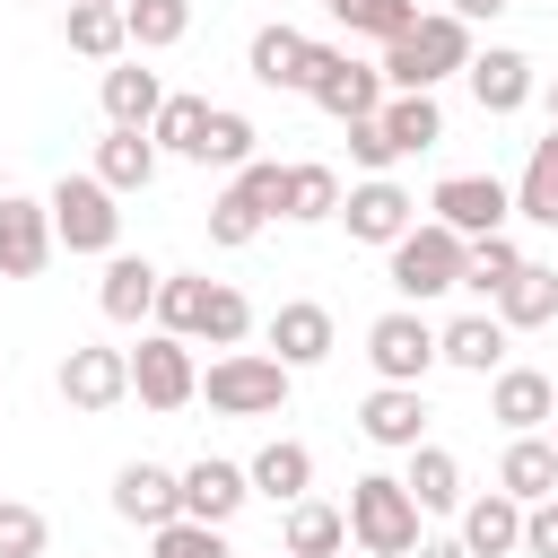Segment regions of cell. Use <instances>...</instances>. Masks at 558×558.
<instances>
[{
	"mask_svg": "<svg viewBox=\"0 0 558 558\" xmlns=\"http://www.w3.org/2000/svg\"><path fill=\"white\" fill-rule=\"evenodd\" d=\"M471 52H480V44H471V26H462L453 9H418V26H410V35H392L375 70H384V87H392V96H410V87H427V96H436L453 70H471Z\"/></svg>",
	"mask_w": 558,
	"mask_h": 558,
	"instance_id": "1",
	"label": "cell"
},
{
	"mask_svg": "<svg viewBox=\"0 0 558 558\" xmlns=\"http://www.w3.org/2000/svg\"><path fill=\"white\" fill-rule=\"evenodd\" d=\"M288 384H296V366H279L270 349H218L209 375H201V401L218 418H279L288 410Z\"/></svg>",
	"mask_w": 558,
	"mask_h": 558,
	"instance_id": "2",
	"label": "cell"
},
{
	"mask_svg": "<svg viewBox=\"0 0 558 558\" xmlns=\"http://www.w3.org/2000/svg\"><path fill=\"white\" fill-rule=\"evenodd\" d=\"M349 541L366 558H410L427 532H418V497L392 480V471H357L349 480Z\"/></svg>",
	"mask_w": 558,
	"mask_h": 558,
	"instance_id": "3",
	"label": "cell"
},
{
	"mask_svg": "<svg viewBox=\"0 0 558 558\" xmlns=\"http://www.w3.org/2000/svg\"><path fill=\"white\" fill-rule=\"evenodd\" d=\"M52 235H61V253H122V192L87 166V174H61L52 192Z\"/></svg>",
	"mask_w": 558,
	"mask_h": 558,
	"instance_id": "4",
	"label": "cell"
},
{
	"mask_svg": "<svg viewBox=\"0 0 558 558\" xmlns=\"http://www.w3.org/2000/svg\"><path fill=\"white\" fill-rule=\"evenodd\" d=\"M462 253H471V235H453L445 218H418V227L392 244V296H401V305L453 296V288H462Z\"/></svg>",
	"mask_w": 558,
	"mask_h": 558,
	"instance_id": "5",
	"label": "cell"
},
{
	"mask_svg": "<svg viewBox=\"0 0 558 558\" xmlns=\"http://www.w3.org/2000/svg\"><path fill=\"white\" fill-rule=\"evenodd\" d=\"M279 201H288V166L279 157H253V166H235L227 174V192L209 201V244H253L270 218H279Z\"/></svg>",
	"mask_w": 558,
	"mask_h": 558,
	"instance_id": "6",
	"label": "cell"
},
{
	"mask_svg": "<svg viewBox=\"0 0 558 558\" xmlns=\"http://www.w3.org/2000/svg\"><path fill=\"white\" fill-rule=\"evenodd\" d=\"M366 366H375V384H427V366H445V357H436V323H427L418 305L375 314V323H366Z\"/></svg>",
	"mask_w": 558,
	"mask_h": 558,
	"instance_id": "7",
	"label": "cell"
},
{
	"mask_svg": "<svg viewBox=\"0 0 558 558\" xmlns=\"http://www.w3.org/2000/svg\"><path fill=\"white\" fill-rule=\"evenodd\" d=\"M340 227H349V244H384V253H392V244L418 227V192L392 183V174H366V183L340 192Z\"/></svg>",
	"mask_w": 558,
	"mask_h": 558,
	"instance_id": "8",
	"label": "cell"
},
{
	"mask_svg": "<svg viewBox=\"0 0 558 558\" xmlns=\"http://www.w3.org/2000/svg\"><path fill=\"white\" fill-rule=\"evenodd\" d=\"M131 392H140L148 410H183V401H201L192 340H183V331H148V340L131 349Z\"/></svg>",
	"mask_w": 558,
	"mask_h": 558,
	"instance_id": "9",
	"label": "cell"
},
{
	"mask_svg": "<svg viewBox=\"0 0 558 558\" xmlns=\"http://www.w3.org/2000/svg\"><path fill=\"white\" fill-rule=\"evenodd\" d=\"M427 218H445L453 235H497L514 218V183H497V174H445L427 192Z\"/></svg>",
	"mask_w": 558,
	"mask_h": 558,
	"instance_id": "10",
	"label": "cell"
},
{
	"mask_svg": "<svg viewBox=\"0 0 558 558\" xmlns=\"http://www.w3.org/2000/svg\"><path fill=\"white\" fill-rule=\"evenodd\" d=\"M52 253H61V235H52V201L0 192V279H35Z\"/></svg>",
	"mask_w": 558,
	"mask_h": 558,
	"instance_id": "11",
	"label": "cell"
},
{
	"mask_svg": "<svg viewBox=\"0 0 558 558\" xmlns=\"http://www.w3.org/2000/svg\"><path fill=\"white\" fill-rule=\"evenodd\" d=\"M331 122H366V113H384V70H366V61H349L340 44H323V70H314V87H305Z\"/></svg>",
	"mask_w": 558,
	"mask_h": 558,
	"instance_id": "12",
	"label": "cell"
},
{
	"mask_svg": "<svg viewBox=\"0 0 558 558\" xmlns=\"http://www.w3.org/2000/svg\"><path fill=\"white\" fill-rule=\"evenodd\" d=\"M262 340H270V357H279V366H323V357L340 349V323H331V305H314V296H288V305H270Z\"/></svg>",
	"mask_w": 558,
	"mask_h": 558,
	"instance_id": "13",
	"label": "cell"
},
{
	"mask_svg": "<svg viewBox=\"0 0 558 558\" xmlns=\"http://www.w3.org/2000/svg\"><path fill=\"white\" fill-rule=\"evenodd\" d=\"M61 401L70 410H113V401H131V349H105V340H87V349H70L61 357Z\"/></svg>",
	"mask_w": 558,
	"mask_h": 558,
	"instance_id": "14",
	"label": "cell"
},
{
	"mask_svg": "<svg viewBox=\"0 0 558 558\" xmlns=\"http://www.w3.org/2000/svg\"><path fill=\"white\" fill-rule=\"evenodd\" d=\"M357 436L384 445V453L427 445V392H418V384H375V392L357 401Z\"/></svg>",
	"mask_w": 558,
	"mask_h": 558,
	"instance_id": "15",
	"label": "cell"
},
{
	"mask_svg": "<svg viewBox=\"0 0 558 558\" xmlns=\"http://www.w3.org/2000/svg\"><path fill=\"white\" fill-rule=\"evenodd\" d=\"M471 105L480 113H523L532 96H541V78H532V52H514V44H488V52H471Z\"/></svg>",
	"mask_w": 558,
	"mask_h": 558,
	"instance_id": "16",
	"label": "cell"
},
{
	"mask_svg": "<svg viewBox=\"0 0 558 558\" xmlns=\"http://www.w3.org/2000/svg\"><path fill=\"white\" fill-rule=\"evenodd\" d=\"M549 410H558V384H549L541 366H497V375H488V418H497L506 436H541Z\"/></svg>",
	"mask_w": 558,
	"mask_h": 558,
	"instance_id": "17",
	"label": "cell"
},
{
	"mask_svg": "<svg viewBox=\"0 0 558 558\" xmlns=\"http://www.w3.org/2000/svg\"><path fill=\"white\" fill-rule=\"evenodd\" d=\"M113 514L140 523V532L174 523V514H183V471H166V462H122V471H113Z\"/></svg>",
	"mask_w": 558,
	"mask_h": 558,
	"instance_id": "18",
	"label": "cell"
},
{
	"mask_svg": "<svg viewBox=\"0 0 558 558\" xmlns=\"http://www.w3.org/2000/svg\"><path fill=\"white\" fill-rule=\"evenodd\" d=\"M244 506H253V471L244 462H218V453L183 462V514L192 523H235Z\"/></svg>",
	"mask_w": 558,
	"mask_h": 558,
	"instance_id": "19",
	"label": "cell"
},
{
	"mask_svg": "<svg viewBox=\"0 0 558 558\" xmlns=\"http://www.w3.org/2000/svg\"><path fill=\"white\" fill-rule=\"evenodd\" d=\"M244 70L262 78V87H314V70H323V44L314 35H296V26H262L253 35V52H244Z\"/></svg>",
	"mask_w": 558,
	"mask_h": 558,
	"instance_id": "20",
	"label": "cell"
},
{
	"mask_svg": "<svg viewBox=\"0 0 558 558\" xmlns=\"http://www.w3.org/2000/svg\"><path fill=\"white\" fill-rule=\"evenodd\" d=\"M157 288H166V270L148 253H105L96 305H105V323H140V314H157Z\"/></svg>",
	"mask_w": 558,
	"mask_h": 558,
	"instance_id": "21",
	"label": "cell"
},
{
	"mask_svg": "<svg viewBox=\"0 0 558 558\" xmlns=\"http://www.w3.org/2000/svg\"><path fill=\"white\" fill-rule=\"evenodd\" d=\"M462 549L471 558H523V497H506V488L462 497Z\"/></svg>",
	"mask_w": 558,
	"mask_h": 558,
	"instance_id": "22",
	"label": "cell"
},
{
	"mask_svg": "<svg viewBox=\"0 0 558 558\" xmlns=\"http://www.w3.org/2000/svg\"><path fill=\"white\" fill-rule=\"evenodd\" d=\"M436 357L462 366V375H497V366H506V323H497V305H488V314H453V323L436 331Z\"/></svg>",
	"mask_w": 558,
	"mask_h": 558,
	"instance_id": "23",
	"label": "cell"
},
{
	"mask_svg": "<svg viewBox=\"0 0 558 558\" xmlns=\"http://www.w3.org/2000/svg\"><path fill=\"white\" fill-rule=\"evenodd\" d=\"M253 497H270V506H296V497H314V445H296V436H270L253 462Z\"/></svg>",
	"mask_w": 558,
	"mask_h": 558,
	"instance_id": "24",
	"label": "cell"
},
{
	"mask_svg": "<svg viewBox=\"0 0 558 558\" xmlns=\"http://www.w3.org/2000/svg\"><path fill=\"white\" fill-rule=\"evenodd\" d=\"M96 96H105V122H113V131H148L157 105H166L157 70H140V61H113V70L96 78Z\"/></svg>",
	"mask_w": 558,
	"mask_h": 558,
	"instance_id": "25",
	"label": "cell"
},
{
	"mask_svg": "<svg viewBox=\"0 0 558 558\" xmlns=\"http://www.w3.org/2000/svg\"><path fill=\"white\" fill-rule=\"evenodd\" d=\"M497 488H506V497H523V506H541V497H558V436H506V462H497Z\"/></svg>",
	"mask_w": 558,
	"mask_h": 558,
	"instance_id": "26",
	"label": "cell"
},
{
	"mask_svg": "<svg viewBox=\"0 0 558 558\" xmlns=\"http://www.w3.org/2000/svg\"><path fill=\"white\" fill-rule=\"evenodd\" d=\"M279 549H288V558H340V549H349V506L296 497L288 523H279Z\"/></svg>",
	"mask_w": 558,
	"mask_h": 558,
	"instance_id": "27",
	"label": "cell"
},
{
	"mask_svg": "<svg viewBox=\"0 0 558 558\" xmlns=\"http://www.w3.org/2000/svg\"><path fill=\"white\" fill-rule=\"evenodd\" d=\"M497 323H506V331H541V323H558V270H549V262H523V270L497 288Z\"/></svg>",
	"mask_w": 558,
	"mask_h": 558,
	"instance_id": "28",
	"label": "cell"
},
{
	"mask_svg": "<svg viewBox=\"0 0 558 558\" xmlns=\"http://www.w3.org/2000/svg\"><path fill=\"white\" fill-rule=\"evenodd\" d=\"M61 35H70V52H87V61H122V52H131V26H122V0H70V17H61Z\"/></svg>",
	"mask_w": 558,
	"mask_h": 558,
	"instance_id": "29",
	"label": "cell"
},
{
	"mask_svg": "<svg viewBox=\"0 0 558 558\" xmlns=\"http://www.w3.org/2000/svg\"><path fill=\"white\" fill-rule=\"evenodd\" d=\"M401 488L418 497V514H462V462H453L445 445H410Z\"/></svg>",
	"mask_w": 558,
	"mask_h": 558,
	"instance_id": "30",
	"label": "cell"
},
{
	"mask_svg": "<svg viewBox=\"0 0 558 558\" xmlns=\"http://www.w3.org/2000/svg\"><path fill=\"white\" fill-rule=\"evenodd\" d=\"M157 157H166V148H157L148 131H105V140H96V174H105L113 192H148V183H157Z\"/></svg>",
	"mask_w": 558,
	"mask_h": 558,
	"instance_id": "31",
	"label": "cell"
},
{
	"mask_svg": "<svg viewBox=\"0 0 558 558\" xmlns=\"http://www.w3.org/2000/svg\"><path fill=\"white\" fill-rule=\"evenodd\" d=\"M514 218L558 227V131L532 140V157H523V174H514Z\"/></svg>",
	"mask_w": 558,
	"mask_h": 558,
	"instance_id": "32",
	"label": "cell"
},
{
	"mask_svg": "<svg viewBox=\"0 0 558 558\" xmlns=\"http://www.w3.org/2000/svg\"><path fill=\"white\" fill-rule=\"evenodd\" d=\"M384 131H392V148H401V157H418V148H436V140H445V105H436L427 87L384 96Z\"/></svg>",
	"mask_w": 558,
	"mask_h": 558,
	"instance_id": "33",
	"label": "cell"
},
{
	"mask_svg": "<svg viewBox=\"0 0 558 558\" xmlns=\"http://www.w3.org/2000/svg\"><path fill=\"white\" fill-rule=\"evenodd\" d=\"M122 26H131V52H174L192 35V0H122Z\"/></svg>",
	"mask_w": 558,
	"mask_h": 558,
	"instance_id": "34",
	"label": "cell"
},
{
	"mask_svg": "<svg viewBox=\"0 0 558 558\" xmlns=\"http://www.w3.org/2000/svg\"><path fill=\"white\" fill-rule=\"evenodd\" d=\"M279 218H288V227H323V218H340V174H331V166H288V201H279Z\"/></svg>",
	"mask_w": 558,
	"mask_h": 558,
	"instance_id": "35",
	"label": "cell"
},
{
	"mask_svg": "<svg viewBox=\"0 0 558 558\" xmlns=\"http://www.w3.org/2000/svg\"><path fill=\"white\" fill-rule=\"evenodd\" d=\"M514 270H523V244H514L506 227H497V235H471V253H462V288H471V296L497 305V288H506Z\"/></svg>",
	"mask_w": 558,
	"mask_h": 558,
	"instance_id": "36",
	"label": "cell"
},
{
	"mask_svg": "<svg viewBox=\"0 0 558 558\" xmlns=\"http://www.w3.org/2000/svg\"><path fill=\"white\" fill-rule=\"evenodd\" d=\"M253 140H262V131H253V113L209 105V131H201V157H192V166H227V174H235V166H253Z\"/></svg>",
	"mask_w": 558,
	"mask_h": 558,
	"instance_id": "37",
	"label": "cell"
},
{
	"mask_svg": "<svg viewBox=\"0 0 558 558\" xmlns=\"http://www.w3.org/2000/svg\"><path fill=\"white\" fill-rule=\"evenodd\" d=\"M201 131H209V96H166L157 122H148V140L166 157H201Z\"/></svg>",
	"mask_w": 558,
	"mask_h": 558,
	"instance_id": "38",
	"label": "cell"
},
{
	"mask_svg": "<svg viewBox=\"0 0 558 558\" xmlns=\"http://www.w3.org/2000/svg\"><path fill=\"white\" fill-rule=\"evenodd\" d=\"M192 340H209V349H244V340H253V305H244V288L209 279V305H201V331H192Z\"/></svg>",
	"mask_w": 558,
	"mask_h": 558,
	"instance_id": "39",
	"label": "cell"
},
{
	"mask_svg": "<svg viewBox=\"0 0 558 558\" xmlns=\"http://www.w3.org/2000/svg\"><path fill=\"white\" fill-rule=\"evenodd\" d=\"M148 558H235V549H227V523H192V514H174V523L148 532Z\"/></svg>",
	"mask_w": 558,
	"mask_h": 558,
	"instance_id": "40",
	"label": "cell"
},
{
	"mask_svg": "<svg viewBox=\"0 0 558 558\" xmlns=\"http://www.w3.org/2000/svg\"><path fill=\"white\" fill-rule=\"evenodd\" d=\"M201 305H209V279L201 270H166V288H157V331H201Z\"/></svg>",
	"mask_w": 558,
	"mask_h": 558,
	"instance_id": "41",
	"label": "cell"
},
{
	"mask_svg": "<svg viewBox=\"0 0 558 558\" xmlns=\"http://www.w3.org/2000/svg\"><path fill=\"white\" fill-rule=\"evenodd\" d=\"M340 26H349V35H375V44H392V35H410V26H418V0H357Z\"/></svg>",
	"mask_w": 558,
	"mask_h": 558,
	"instance_id": "42",
	"label": "cell"
},
{
	"mask_svg": "<svg viewBox=\"0 0 558 558\" xmlns=\"http://www.w3.org/2000/svg\"><path fill=\"white\" fill-rule=\"evenodd\" d=\"M349 131V157L366 166V174H392L401 166V148H392V131H384V113H366V122H340Z\"/></svg>",
	"mask_w": 558,
	"mask_h": 558,
	"instance_id": "43",
	"label": "cell"
},
{
	"mask_svg": "<svg viewBox=\"0 0 558 558\" xmlns=\"http://www.w3.org/2000/svg\"><path fill=\"white\" fill-rule=\"evenodd\" d=\"M0 558H44V514L0 497Z\"/></svg>",
	"mask_w": 558,
	"mask_h": 558,
	"instance_id": "44",
	"label": "cell"
},
{
	"mask_svg": "<svg viewBox=\"0 0 558 558\" xmlns=\"http://www.w3.org/2000/svg\"><path fill=\"white\" fill-rule=\"evenodd\" d=\"M523 558H558V497L523 506Z\"/></svg>",
	"mask_w": 558,
	"mask_h": 558,
	"instance_id": "45",
	"label": "cell"
},
{
	"mask_svg": "<svg viewBox=\"0 0 558 558\" xmlns=\"http://www.w3.org/2000/svg\"><path fill=\"white\" fill-rule=\"evenodd\" d=\"M410 558H471V549H462V532H453V541H418Z\"/></svg>",
	"mask_w": 558,
	"mask_h": 558,
	"instance_id": "46",
	"label": "cell"
},
{
	"mask_svg": "<svg viewBox=\"0 0 558 558\" xmlns=\"http://www.w3.org/2000/svg\"><path fill=\"white\" fill-rule=\"evenodd\" d=\"M497 9H506V0H453V17H462V26H480V17H497Z\"/></svg>",
	"mask_w": 558,
	"mask_h": 558,
	"instance_id": "47",
	"label": "cell"
},
{
	"mask_svg": "<svg viewBox=\"0 0 558 558\" xmlns=\"http://www.w3.org/2000/svg\"><path fill=\"white\" fill-rule=\"evenodd\" d=\"M541 105H549V131H558V78H549V87H541Z\"/></svg>",
	"mask_w": 558,
	"mask_h": 558,
	"instance_id": "48",
	"label": "cell"
},
{
	"mask_svg": "<svg viewBox=\"0 0 558 558\" xmlns=\"http://www.w3.org/2000/svg\"><path fill=\"white\" fill-rule=\"evenodd\" d=\"M323 9H331V17H349V9H357V0H323Z\"/></svg>",
	"mask_w": 558,
	"mask_h": 558,
	"instance_id": "49",
	"label": "cell"
},
{
	"mask_svg": "<svg viewBox=\"0 0 558 558\" xmlns=\"http://www.w3.org/2000/svg\"><path fill=\"white\" fill-rule=\"evenodd\" d=\"M549 436H558V410H549Z\"/></svg>",
	"mask_w": 558,
	"mask_h": 558,
	"instance_id": "50",
	"label": "cell"
},
{
	"mask_svg": "<svg viewBox=\"0 0 558 558\" xmlns=\"http://www.w3.org/2000/svg\"><path fill=\"white\" fill-rule=\"evenodd\" d=\"M0 192H9V174H0Z\"/></svg>",
	"mask_w": 558,
	"mask_h": 558,
	"instance_id": "51",
	"label": "cell"
},
{
	"mask_svg": "<svg viewBox=\"0 0 558 558\" xmlns=\"http://www.w3.org/2000/svg\"><path fill=\"white\" fill-rule=\"evenodd\" d=\"M270 558H288V549H270Z\"/></svg>",
	"mask_w": 558,
	"mask_h": 558,
	"instance_id": "52",
	"label": "cell"
},
{
	"mask_svg": "<svg viewBox=\"0 0 558 558\" xmlns=\"http://www.w3.org/2000/svg\"><path fill=\"white\" fill-rule=\"evenodd\" d=\"M0 418H9V410H0Z\"/></svg>",
	"mask_w": 558,
	"mask_h": 558,
	"instance_id": "53",
	"label": "cell"
}]
</instances>
